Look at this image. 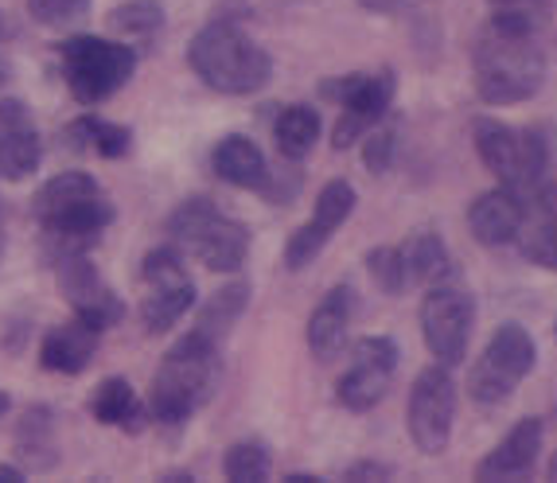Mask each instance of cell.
Masks as SVG:
<instances>
[{"instance_id": "cell-23", "label": "cell", "mask_w": 557, "mask_h": 483, "mask_svg": "<svg viewBox=\"0 0 557 483\" xmlns=\"http://www.w3.org/2000/svg\"><path fill=\"white\" fill-rule=\"evenodd\" d=\"M90 413L94 421H102V425L113 429H125V433H137L145 425V413H140V401L137 391H133V382L125 379H106L98 382V391L90 394Z\"/></svg>"}, {"instance_id": "cell-27", "label": "cell", "mask_w": 557, "mask_h": 483, "mask_svg": "<svg viewBox=\"0 0 557 483\" xmlns=\"http://www.w3.org/2000/svg\"><path fill=\"white\" fill-rule=\"evenodd\" d=\"M273 140H277V152L285 160H305L320 140V113L305 102L285 106L277 113V125H273Z\"/></svg>"}, {"instance_id": "cell-30", "label": "cell", "mask_w": 557, "mask_h": 483, "mask_svg": "<svg viewBox=\"0 0 557 483\" xmlns=\"http://www.w3.org/2000/svg\"><path fill=\"white\" fill-rule=\"evenodd\" d=\"M16 433H20V437H16L20 453L32 456L39 468L55 465V445H51V409L32 406L28 413H24V421H20Z\"/></svg>"}, {"instance_id": "cell-24", "label": "cell", "mask_w": 557, "mask_h": 483, "mask_svg": "<svg viewBox=\"0 0 557 483\" xmlns=\"http://www.w3.org/2000/svg\"><path fill=\"white\" fill-rule=\"evenodd\" d=\"M250 297H253V288H250V281H246V277L226 281V285L219 288V293H214L203 308H199L196 327L203 335H211L214 344H219V339H226V335L234 332V324L242 320V312L250 308Z\"/></svg>"}, {"instance_id": "cell-16", "label": "cell", "mask_w": 557, "mask_h": 483, "mask_svg": "<svg viewBox=\"0 0 557 483\" xmlns=\"http://www.w3.org/2000/svg\"><path fill=\"white\" fill-rule=\"evenodd\" d=\"M39 160H44V145H39V129L32 110L20 98H0V179H32Z\"/></svg>"}, {"instance_id": "cell-17", "label": "cell", "mask_w": 557, "mask_h": 483, "mask_svg": "<svg viewBox=\"0 0 557 483\" xmlns=\"http://www.w3.org/2000/svg\"><path fill=\"white\" fill-rule=\"evenodd\" d=\"M542 421L539 418H522L511 425V433L483 456L475 465V480L480 483H522L534 475V465L542 456Z\"/></svg>"}, {"instance_id": "cell-38", "label": "cell", "mask_w": 557, "mask_h": 483, "mask_svg": "<svg viewBox=\"0 0 557 483\" xmlns=\"http://www.w3.org/2000/svg\"><path fill=\"white\" fill-rule=\"evenodd\" d=\"M0 483H24V472L12 465H0Z\"/></svg>"}, {"instance_id": "cell-40", "label": "cell", "mask_w": 557, "mask_h": 483, "mask_svg": "<svg viewBox=\"0 0 557 483\" xmlns=\"http://www.w3.org/2000/svg\"><path fill=\"white\" fill-rule=\"evenodd\" d=\"M285 483H320V475H305V472H300V475H285Z\"/></svg>"}, {"instance_id": "cell-42", "label": "cell", "mask_w": 557, "mask_h": 483, "mask_svg": "<svg viewBox=\"0 0 557 483\" xmlns=\"http://www.w3.org/2000/svg\"><path fill=\"white\" fill-rule=\"evenodd\" d=\"M9 394H4V391H0V418H4V413H9Z\"/></svg>"}, {"instance_id": "cell-4", "label": "cell", "mask_w": 557, "mask_h": 483, "mask_svg": "<svg viewBox=\"0 0 557 483\" xmlns=\"http://www.w3.org/2000/svg\"><path fill=\"white\" fill-rule=\"evenodd\" d=\"M32 214L47 231V246L59 253L86 250L106 226L113 223V203L86 172H63L47 179L32 199Z\"/></svg>"}, {"instance_id": "cell-18", "label": "cell", "mask_w": 557, "mask_h": 483, "mask_svg": "<svg viewBox=\"0 0 557 483\" xmlns=\"http://www.w3.org/2000/svg\"><path fill=\"white\" fill-rule=\"evenodd\" d=\"M515 242L530 265L557 273V184L542 179L530 191V203H522V226Z\"/></svg>"}, {"instance_id": "cell-29", "label": "cell", "mask_w": 557, "mask_h": 483, "mask_svg": "<svg viewBox=\"0 0 557 483\" xmlns=\"http://www.w3.org/2000/svg\"><path fill=\"white\" fill-rule=\"evenodd\" d=\"M223 475L231 483H265L273 475V456L261 441H238L226 448L223 456Z\"/></svg>"}, {"instance_id": "cell-34", "label": "cell", "mask_w": 557, "mask_h": 483, "mask_svg": "<svg viewBox=\"0 0 557 483\" xmlns=\"http://www.w3.org/2000/svg\"><path fill=\"white\" fill-rule=\"evenodd\" d=\"M495 20H515L527 28H539L546 20V0H487Z\"/></svg>"}, {"instance_id": "cell-20", "label": "cell", "mask_w": 557, "mask_h": 483, "mask_svg": "<svg viewBox=\"0 0 557 483\" xmlns=\"http://www.w3.org/2000/svg\"><path fill=\"white\" fill-rule=\"evenodd\" d=\"M522 226V199L511 187H495V191H483L472 207H468V231L480 246L487 250H499V246H511L519 238Z\"/></svg>"}, {"instance_id": "cell-6", "label": "cell", "mask_w": 557, "mask_h": 483, "mask_svg": "<svg viewBox=\"0 0 557 483\" xmlns=\"http://www.w3.org/2000/svg\"><path fill=\"white\" fill-rule=\"evenodd\" d=\"M59 66L71 98L83 106H98L129 83L137 71V51L121 39L106 36H66L59 44Z\"/></svg>"}, {"instance_id": "cell-11", "label": "cell", "mask_w": 557, "mask_h": 483, "mask_svg": "<svg viewBox=\"0 0 557 483\" xmlns=\"http://www.w3.org/2000/svg\"><path fill=\"white\" fill-rule=\"evenodd\" d=\"M475 327V297L453 277L429 285V297L421 305V335L429 355L445 367H460L468 355V339Z\"/></svg>"}, {"instance_id": "cell-5", "label": "cell", "mask_w": 557, "mask_h": 483, "mask_svg": "<svg viewBox=\"0 0 557 483\" xmlns=\"http://www.w3.org/2000/svg\"><path fill=\"white\" fill-rule=\"evenodd\" d=\"M168 238L184 253H196L211 273H238L250 253V231L246 223L223 214L207 196H191L168 219Z\"/></svg>"}, {"instance_id": "cell-13", "label": "cell", "mask_w": 557, "mask_h": 483, "mask_svg": "<svg viewBox=\"0 0 557 483\" xmlns=\"http://www.w3.org/2000/svg\"><path fill=\"white\" fill-rule=\"evenodd\" d=\"M398 371V344L391 335H362L351 351V367L335 379V398L351 413H367L391 394Z\"/></svg>"}, {"instance_id": "cell-8", "label": "cell", "mask_w": 557, "mask_h": 483, "mask_svg": "<svg viewBox=\"0 0 557 483\" xmlns=\"http://www.w3.org/2000/svg\"><path fill=\"white\" fill-rule=\"evenodd\" d=\"M539 362V347L530 339V332L522 324H503L495 327V335L487 339L483 355L472 362L468 374V394L480 406H503L511 401V394L530 379Z\"/></svg>"}, {"instance_id": "cell-43", "label": "cell", "mask_w": 557, "mask_h": 483, "mask_svg": "<svg viewBox=\"0 0 557 483\" xmlns=\"http://www.w3.org/2000/svg\"><path fill=\"white\" fill-rule=\"evenodd\" d=\"M546 475H549V480H554V483H557V453H554V460H549V468H546Z\"/></svg>"}, {"instance_id": "cell-31", "label": "cell", "mask_w": 557, "mask_h": 483, "mask_svg": "<svg viewBox=\"0 0 557 483\" xmlns=\"http://www.w3.org/2000/svg\"><path fill=\"white\" fill-rule=\"evenodd\" d=\"M367 273H371V281L386 293V297H401V293L409 288L401 246H374V250L367 253Z\"/></svg>"}, {"instance_id": "cell-15", "label": "cell", "mask_w": 557, "mask_h": 483, "mask_svg": "<svg viewBox=\"0 0 557 483\" xmlns=\"http://www.w3.org/2000/svg\"><path fill=\"white\" fill-rule=\"evenodd\" d=\"M355 203H359V196H355V187L347 179H332V184L320 187L312 219L300 231H293V238L285 246V270L297 273L305 265H312L320 258V250L335 238V231L355 214Z\"/></svg>"}, {"instance_id": "cell-35", "label": "cell", "mask_w": 557, "mask_h": 483, "mask_svg": "<svg viewBox=\"0 0 557 483\" xmlns=\"http://www.w3.org/2000/svg\"><path fill=\"white\" fill-rule=\"evenodd\" d=\"M339 480L347 483H374V480H394V468L379 465V460H359V465L344 468V475Z\"/></svg>"}, {"instance_id": "cell-21", "label": "cell", "mask_w": 557, "mask_h": 483, "mask_svg": "<svg viewBox=\"0 0 557 483\" xmlns=\"http://www.w3.org/2000/svg\"><path fill=\"white\" fill-rule=\"evenodd\" d=\"M98 335L102 332H94L78 317L63 327H51L44 335V344H39V367L47 374H71L75 379V374H83L90 367L94 351H98Z\"/></svg>"}, {"instance_id": "cell-28", "label": "cell", "mask_w": 557, "mask_h": 483, "mask_svg": "<svg viewBox=\"0 0 557 483\" xmlns=\"http://www.w3.org/2000/svg\"><path fill=\"white\" fill-rule=\"evenodd\" d=\"M106 24H110L117 36L152 39V36H160V28H164V4H160V0H125V4L110 9Z\"/></svg>"}, {"instance_id": "cell-33", "label": "cell", "mask_w": 557, "mask_h": 483, "mask_svg": "<svg viewBox=\"0 0 557 483\" xmlns=\"http://www.w3.org/2000/svg\"><path fill=\"white\" fill-rule=\"evenodd\" d=\"M90 9V0H28V12L39 24H75L83 12Z\"/></svg>"}, {"instance_id": "cell-25", "label": "cell", "mask_w": 557, "mask_h": 483, "mask_svg": "<svg viewBox=\"0 0 557 483\" xmlns=\"http://www.w3.org/2000/svg\"><path fill=\"white\" fill-rule=\"evenodd\" d=\"M409 285H437L453 273V258L445 250V238L437 231H418L401 242Z\"/></svg>"}, {"instance_id": "cell-41", "label": "cell", "mask_w": 557, "mask_h": 483, "mask_svg": "<svg viewBox=\"0 0 557 483\" xmlns=\"http://www.w3.org/2000/svg\"><path fill=\"white\" fill-rule=\"evenodd\" d=\"M0 258H4V207H0Z\"/></svg>"}, {"instance_id": "cell-36", "label": "cell", "mask_w": 557, "mask_h": 483, "mask_svg": "<svg viewBox=\"0 0 557 483\" xmlns=\"http://www.w3.org/2000/svg\"><path fill=\"white\" fill-rule=\"evenodd\" d=\"M12 39V20L0 12V47L9 44ZM9 78H12V66H9V59H4V51H0V86H9Z\"/></svg>"}, {"instance_id": "cell-3", "label": "cell", "mask_w": 557, "mask_h": 483, "mask_svg": "<svg viewBox=\"0 0 557 483\" xmlns=\"http://www.w3.org/2000/svg\"><path fill=\"white\" fill-rule=\"evenodd\" d=\"M187 66L199 75V83L211 86L219 94H258L270 86L273 78V59L261 44H253L234 20L219 16L207 28L196 32V39L187 44Z\"/></svg>"}, {"instance_id": "cell-1", "label": "cell", "mask_w": 557, "mask_h": 483, "mask_svg": "<svg viewBox=\"0 0 557 483\" xmlns=\"http://www.w3.org/2000/svg\"><path fill=\"white\" fill-rule=\"evenodd\" d=\"M472 83L480 102L522 106L546 83V51L539 44V28L487 20V28L472 44Z\"/></svg>"}, {"instance_id": "cell-32", "label": "cell", "mask_w": 557, "mask_h": 483, "mask_svg": "<svg viewBox=\"0 0 557 483\" xmlns=\"http://www.w3.org/2000/svg\"><path fill=\"white\" fill-rule=\"evenodd\" d=\"M394 152H398V133L382 117L379 125L367 133V140H362V168H367L371 176H386L394 168Z\"/></svg>"}, {"instance_id": "cell-7", "label": "cell", "mask_w": 557, "mask_h": 483, "mask_svg": "<svg viewBox=\"0 0 557 483\" xmlns=\"http://www.w3.org/2000/svg\"><path fill=\"white\" fill-rule=\"evenodd\" d=\"M475 152H480L483 168L511 191H534L546 179L549 164V145L539 129H515L507 121L495 117H475Z\"/></svg>"}, {"instance_id": "cell-14", "label": "cell", "mask_w": 557, "mask_h": 483, "mask_svg": "<svg viewBox=\"0 0 557 483\" xmlns=\"http://www.w3.org/2000/svg\"><path fill=\"white\" fill-rule=\"evenodd\" d=\"M55 277L59 293L66 297V305L75 308V317L83 324H90L94 332H110L113 324H121L125 317V300L106 285V277L98 273L86 250H71L55 258Z\"/></svg>"}, {"instance_id": "cell-19", "label": "cell", "mask_w": 557, "mask_h": 483, "mask_svg": "<svg viewBox=\"0 0 557 483\" xmlns=\"http://www.w3.org/2000/svg\"><path fill=\"white\" fill-rule=\"evenodd\" d=\"M351 320H355V288L347 281L344 285H332L324 293V300L312 308V317H308L305 327L308 351L317 355L320 362H332L335 355L344 351Z\"/></svg>"}, {"instance_id": "cell-44", "label": "cell", "mask_w": 557, "mask_h": 483, "mask_svg": "<svg viewBox=\"0 0 557 483\" xmlns=\"http://www.w3.org/2000/svg\"><path fill=\"white\" fill-rule=\"evenodd\" d=\"M554 335H557V320H554Z\"/></svg>"}, {"instance_id": "cell-37", "label": "cell", "mask_w": 557, "mask_h": 483, "mask_svg": "<svg viewBox=\"0 0 557 483\" xmlns=\"http://www.w3.org/2000/svg\"><path fill=\"white\" fill-rule=\"evenodd\" d=\"M367 12H379V16H391V12H401L406 9V0H359Z\"/></svg>"}, {"instance_id": "cell-26", "label": "cell", "mask_w": 557, "mask_h": 483, "mask_svg": "<svg viewBox=\"0 0 557 483\" xmlns=\"http://www.w3.org/2000/svg\"><path fill=\"white\" fill-rule=\"evenodd\" d=\"M63 140L78 152H98V157H106V160H117L129 152L133 133L106 117H78V121H71V129L63 133Z\"/></svg>"}, {"instance_id": "cell-12", "label": "cell", "mask_w": 557, "mask_h": 483, "mask_svg": "<svg viewBox=\"0 0 557 483\" xmlns=\"http://www.w3.org/2000/svg\"><path fill=\"white\" fill-rule=\"evenodd\" d=\"M453 421H456V382L448 374L445 362H433L413 379L406 401V429L418 453L441 456L453 441Z\"/></svg>"}, {"instance_id": "cell-39", "label": "cell", "mask_w": 557, "mask_h": 483, "mask_svg": "<svg viewBox=\"0 0 557 483\" xmlns=\"http://www.w3.org/2000/svg\"><path fill=\"white\" fill-rule=\"evenodd\" d=\"M160 480H164V483H191L196 475H191V472H168V475H160Z\"/></svg>"}, {"instance_id": "cell-10", "label": "cell", "mask_w": 557, "mask_h": 483, "mask_svg": "<svg viewBox=\"0 0 557 483\" xmlns=\"http://www.w3.org/2000/svg\"><path fill=\"white\" fill-rule=\"evenodd\" d=\"M140 281H145V300H140V324L149 335H164L196 308V281L187 277L184 250L176 242L157 246L140 261Z\"/></svg>"}, {"instance_id": "cell-2", "label": "cell", "mask_w": 557, "mask_h": 483, "mask_svg": "<svg viewBox=\"0 0 557 483\" xmlns=\"http://www.w3.org/2000/svg\"><path fill=\"white\" fill-rule=\"evenodd\" d=\"M223 374V355L211 335H203L199 327H191L187 335H180L176 344L168 347L160 359L157 374L149 386V413L157 425H187L199 409L211 401L214 386Z\"/></svg>"}, {"instance_id": "cell-22", "label": "cell", "mask_w": 557, "mask_h": 483, "mask_svg": "<svg viewBox=\"0 0 557 483\" xmlns=\"http://www.w3.org/2000/svg\"><path fill=\"white\" fill-rule=\"evenodd\" d=\"M211 168L214 176L231 187H246V191H261L270 184V164H265V152L253 145L250 137L231 133L211 149Z\"/></svg>"}, {"instance_id": "cell-9", "label": "cell", "mask_w": 557, "mask_h": 483, "mask_svg": "<svg viewBox=\"0 0 557 483\" xmlns=\"http://www.w3.org/2000/svg\"><path fill=\"white\" fill-rule=\"evenodd\" d=\"M320 90H324V98L339 102V121H335L332 129V149L344 152L391 113L398 78H394L391 66H382V71H355V75L344 78H327Z\"/></svg>"}]
</instances>
